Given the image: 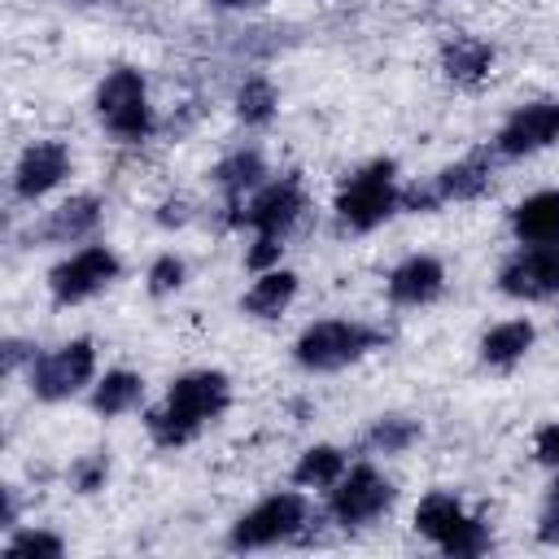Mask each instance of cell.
I'll list each match as a JSON object with an SVG mask.
<instances>
[{
	"label": "cell",
	"instance_id": "44dd1931",
	"mask_svg": "<svg viewBox=\"0 0 559 559\" xmlns=\"http://www.w3.org/2000/svg\"><path fill=\"white\" fill-rule=\"evenodd\" d=\"M533 341H537L533 319H502L480 336V362L493 371H511L533 349Z\"/></svg>",
	"mask_w": 559,
	"mask_h": 559
},
{
	"label": "cell",
	"instance_id": "4dcf8cb0",
	"mask_svg": "<svg viewBox=\"0 0 559 559\" xmlns=\"http://www.w3.org/2000/svg\"><path fill=\"white\" fill-rule=\"evenodd\" d=\"M157 223L162 227H183L188 223V197H166L157 205Z\"/></svg>",
	"mask_w": 559,
	"mask_h": 559
},
{
	"label": "cell",
	"instance_id": "4fadbf2b",
	"mask_svg": "<svg viewBox=\"0 0 559 559\" xmlns=\"http://www.w3.org/2000/svg\"><path fill=\"white\" fill-rule=\"evenodd\" d=\"M550 144H559V100H528L511 109L493 135L498 157H533Z\"/></svg>",
	"mask_w": 559,
	"mask_h": 559
},
{
	"label": "cell",
	"instance_id": "277c9868",
	"mask_svg": "<svg viewBox=\"0 0 559 559\" xmlns=\"http://www.w3.org/2000/svg\"><path fill=\"white\" fill-rule=\"evenodd\" d=\"M384 332L362 323V319H314L297 332L293 341V362L310 376H328V371H341L376 349H384Z\"/></svg>",
	"mask_w": 559,
	"mask_h": 559
},
{
	"label": "cell",
	"instance_id": "9a60e30c",
	"mask_svg": "<svg viewBox=\"0 0 559 559\" xmlns=\"http://www.w3.org/2000/svg\"><path fill=\"white\" fill-rule=\"evenodd\" d=\"M384 293H389V301L393 306H432L441 293H445V266H441V258H432V253H411V258H402L393 271H389V280H384Z\"/></svg>",
	"mask_w": 559,
	"mask_h": 559
},
{
	"label": "cell",
	"instance_id": "cb8c5ba5",
	"mask_svg": "<svg viewBox=\"0 0 559 559\" xmlns=\"http://www.w3.org/2000/svg\"><path fill=\"white\" fill-rule=\"evenodd\" d=\"M275 109H280V96H275V87H271L266 74H249L236 87V118L245 127H266L275 118Z\"/></svg>",
	"mask_w": 559,
	"mask_h": 559
},
{
	"label": "cell",
	"instance_id": "52a82bcc",
	"mask_svg": "<svg viewBox=\"0 0 559 559\" xmlns=\"http://www.w3.org/2000/svg\"><path fill=\"white\" fill-rule=\"evenodd\" d=\"M306 524H310V498L301 489H280V493H266L262 502H253L227 528V546L231 550H266V546L301 537Z\"/></svg>",
	"mask_w": 559,
	"mask_h": 559
},
{
	"label": "cell",
	"instance_id": "5b68a950",
	"mask_svg": "<svg viewBox=\"0 0 559 559\" xmlns=\"http://www.w3.org/2000/svg\"><path fill=\"white\" fill-rule=\"evenodd\" d=\"M415 533L424 542H432L450 559H476V555H485L493 546L489 524L480 515H472L459 502V493H450V489H432V493L419 498V507H415Z\"/></svg>",
	"mask_w": 559,
	"mask_h": 559
},
{
	"label": "cell",
	"instance_id": "7c38bea8",
	"mask_svg": "<svg viewBox=\"0 0 559 559\" xmlns=\"http://www.w3.org/2000/svg\"><path fill=\"white\" fill-rule=\"evenodd\" d=\"M498 293L515 301L559 297V245H524L498 266Z\"/></svg>",
	"mask_w": 559,
	"mask_h": 559
},
{
	"label": "cell",
	"instance_id": "e0dca14e",
	"mask_svg": "<svg viewBox=\"0 0 559 559\" xmlns=\"http://www.w3.org/2000/svg\"><path fill=\"white\" fill-rule=\"evenodd\" d=\"M214 183H218V192H223V201H227V218L236 223V214H240V205H245V197L253 192V188H262L266 183V162H262V153L249 144V148H231L214 170Z\"/></svg>",
	"mask_w": 559,
	"mask_h": 559
},
{
	"label": "cell",
	"instance_id": "f546056e",
	"mask_svg": "<svg viewBox=\"0 0 559 559\" xmlns=\"http://www.w3.org/2000/svg\"><path fill=\"white\" fill-rule=\"evenodd\" d=\"M537 537H542V542H559V480L550 485V493H546V502H542Z\"/></svg>",
	"mask_w": 559,
	"mask_h": 559
},
{
	"label": "cell",
	"instance_id": "83f0119b",
	"mask_svg": "<svg viewBox=\"0 0 559 559\" xmlns=\"http://www.w3.org/2000/svg\"><path fill=\"white\" fill-rule=\"evenodd\" d=\"M105 480H109V459L105 454H83V459L70 463V485L79 493H96V489H105Z\"/></svg>",
	"mask_w": 559,
	"mask_h": 559
},
{
	"label": "cell",
	"instance_id": "ac0fdd59",
	"mask_svg": "<svg viewBox=\"0 0 559 559\" xmlns=\"http://www.w3.org/2000/svg\"><path fill=\"white\" fill-rule=\"evenodd\" d=\"M511 236L520 245H559V188H542L511 210Z\"/></svg>",
	"mask_w": 559,
	"mask_h": 559
},
{
	"label": "cell",
	"instance_id": "9c48e42d",
	"mask_svg": "<svg viewBox=\"0 0 559 559\" xmlns=\"http://www.w3.org/2000/svg\"><path fill=\"white\" fill-rule=\"evenodd\" d=\"M493 157H498V153L480 148V153H467V157L441 166L428 183L402 188V210H411V214H432V210H441V205H450V201H476V197H485L489 183H493Z\"/></svg>",
	"mask_w": 559,
	"mask_h": 559
},
{
	"label": "cell",
	"instance_id": "6da1fadb",
	"mask_svg": "<svg viewBox=\"0 0 559 559\" xmlns=\"http://www.w3.org/2000/svg\"><path fill=\"white\" fill-rule=\"evenodd\" d=\"M231 406V380L214 367L201 371H183L170 380L166 397L144 415V428L153 437V445L162 450H179L188 441H197L218 415H227Z\"/></svg>",
	"mask_w": 559,
	"mask_h": 559
},
{
	"label": "cell",
	"instance_id": "ba28073f",
	"mask_svg": "<svg viewBox=\"0 0 559 559\" xmlns=\"http://www.w3.org/2000/svg\"><path fill=\"white\" fill-rule=\"evenodd\" d=\"M96 380V345L87 336L61 341L57 349H39L26 367V389L39 402H66Z\"/></svg>",
	"mask_w": 559,
	"mask_h": 559
},
{
	"label": "cell",
	"instance_id": "1f68e13d",
	"mask_svg": "<svg viewBox=\"0 0 559 559\" xmlns=\"http://www.w3.org/2000/svg\"><path fill=\"white\" fill-rule=\"evenodd\" d=\"M31 358H35V349H31L26 341H17V336H9V341H4V371H9V376H13L22 362L31 367Z\"/></svg>",
	"mask_w": 559,
	"mask_h": 559
},
{
	"label": "cell",
	"instance_id": "7402d4cb",
	"mask_svg": "<svg viewBox=\"0 0 559 559\" xmlns=\"http://www.w3.org/2000/svg\"><path fill=\"white\" fill-rule=\"evenodd\" d=\"M140 397H144V376L140 371H127V367H114V371H105L92 384V397L87 402H92V411L100 419H118V415L135 411Z\"/></svg>",
	"mask_w": 559,
	"mask_h": 559
},
{
	"label": "cell",
	"instance_id": "8fae6325",
	"mask_svg": "<svg viewBox=\"0 0 559 559\" xmlns=\"http://www.w3.org/2000/svg\"><path fill=\"white\" fill-rule=\"evenodd\" d=\"M118 275H122V258L109 245H83L48 271V293L57 306H79L105 293Z\"/></svg>",
	"mask_w": 559,
	"mask_h": 559
},
{
	"label": "cell",
	"instance_id": "4316f807",
	"mask_svg": "<svg viewBox=\"0 0 559 559\" xmlns=\"http://www.w3.org/2000/svg\"><path fill=\"white\" fill-rule=\"evenodd\" d=\"M183 280H188V266H183L179 253H157V258L148 262V271H144V288H148L153 297H170V293H179Z\"/></svg>",
	"mask_w": 559,
	"mask_h": 559
},
{
	"label": "cell",
	"instance_id": "d4e9b609",
	"mask_svg": "<svg viewBox=\"0 0 559 559\" xmlns=\"http://www.w3.org/2000/svg\"><path fill=\"white\" fill-rule=\"evenodd\" d=\"M419 424L415 419H406V415H380L371 428H367V437H362V445H367V454H402V450H411L415 441H419Z\"/></svg>",
	"mask_w": 559,
	"mask_h": 559
},
{
	"label": "cell",
	"instance_id": "3957f363",
	"mask_svg": "<svg viewBox=\"0 0 559 559\" xmlns=\"http://www.w3.org/2000/svg\"><path fill=\"white\" fill-rule=\"evenodd\" d=\"M336 223L341 231H376L380 223H389L402 210V183H397V162L393 157H376L367 166H358L354 175L341 179L336 188Z\"/></svg>",
	"mask_w": 559,
	"mask_h": 559
},
{
	"label": "cell",
	"instance_id": "8992f818",
	"mask_svg": "<svg viewBox=\"0 0 559 559\" xmlns=\"http://www.w3.org/2000/svg\"><path fill=\"white\" fill-rule=\"evenodd\" d=\"M96 122L118 144H144L157 127V114L148 105V83L135 66H118L96 87Z\"/></svg>",
	"mask_w": 559,
	"mask_h": 559
},
{
	"label": "cell",
	"instance_id": "5bb4252c",
	"mask_svg": "<svg viewBox=\"0 0 559 559\" xmlns=\"http://www.w3.org/2000/svg\"><path fill=\"white\" fill-rule=\"evenodd\" d=\"M70 175V148L61 140H31L13 162V197L35 205Z\"/></svg>",
	"mask_w": 559,
	"mask_h": 559
},
{
	"label": "cell",
	"instance_id": "603a6c76",
	"mask_svg": "<svg viewBox=\"0 0 559 559\" xmlns=\"http://www.w3.org/2000/svg\"><path fill=\"white\" fill-rule=\"evenodd\" d=\"M345 467H349L345 450L319 441V445H306V450L297 454V463H293V485H297V489H332V485L345 476Z\"/></svg>",
	"mask_w": 559,
	"mask_h": 559
},
{
	"label": "cell",
	"instance_id": "f1b7e54d",
	"mask_svg": "<svg viewBox=\"0 0 559 559\" xmlns=\"http://www.w3.org/2000/svg\"><path fill=\"white\" fill-rule=\"evenodd\" d=\"M533 459H537L542 467H559V419H550V424L537 428V437H533Z\"/></svg>",
	"mask_w": 559,
	"mask_h": 559
},
{
	"label": "cell",
	"instance_id": "2e32d148",
	"mask_svg": "<svg viewBox=\"0 0 559 559\" xmlns=\"http://www.w3.org/2000/svg\"><path fill=\"white\" fill-rule=\"evenodd\" d=\"M100 214H105L100 197H92V192L66 197L57 210L44 214L39 227H31V240H39V245H79L100 227Z\"/></svg>",
	"mask_w": 559,
	"mask_h": 559
},
{
	"label": "cell",
	"instance_id": "30bf717a",
	"mask_svg": "<svg viewBox=\"0 0 559 559\" xmlns=\"http://www.w3.org/2000/svg\"><path fill=\"white\" fill-rule=\"evenodd\" d=\"M393 502H397L393 480H389L376 463H354V467H345V476L328 489V520H332L336 528H367V524L380 520Z\"/></svg>",
	"mask_w": 559,
	"mask_h": 559
},
{
	"label": "cell",
	"instance_id": "7a4b0ae2",
	"mask_svg": "<svg viewBox=\"0 0 559 559\" xmlns=\"http://www.w3.org/2000/svg\"><path fill=\"white\" fill-rule=\"evenodd\" d=\"M306 214V188H301V175L288 170V175H275L266 179L262 188H253L236 214V227H249L253 231V245L245 253V266L249 271H271L280 266V253H284V236L297 227V218Z\"/></svg>",
	"mask_w": 559,
	"mask_h": 559
},
{
	"label": "cell",
	"instance_id": "d6a6232c",
	"mask_svg": "<svg viewBox=\"0 0 559 559\" xmlns=\"http://www.w3.org/2000/svg\"><path fill=\"white\" fill-rule=\"evenodd\" d=\"M214 9H253V4H262V0H210Z\"/></svg>",
	"mask_w": 559,
	"mask_h": 559
},
{
	"label": "cell",
	"instance_id": "484cf974",
	"mask_svg": "<svg viewBox=\"0 0 559 559\" xmlns=\"http://www.w3.org/2000/svg\"><path fill=\"white\" fill-rule=\"evenodd\" d=\"M4 555H13V559H26V555H35V559H61L66 555V542L57 533H48V528H13L9 542H4Z\"/></svg>",
	"mask_w": 559,
	"mask_h": 559
},
{
	"label": "cell",
	"instance_id": "d6986e66",
	"mask_svg": "<svg viewBox=\"0 0 559 559\" xmlns=\"http://www.w3.org/2000/svg\"><path fill=\"white\" fill-rule=\"evenodd\" d=\"M493 61H498L493 44H489V39H476V35H454V39L441 48V70H445V79L459 83V87H476V83L493 70Z\"/></svg>",
	"mask_w": 559,
	"mask_h": 559
},
{
	"label": "cell",
	"instance_id": "ffe728a7",
	"mask_svg": "<svg viewBox=\"0 0 559 559\" xmlns=\"http://www.w3.org/2000/svg\"><path fill=\"white\" fill-rule=\"evenodd\" d=\"M293 297H297V271L271 266V271H258V280L245 288L240 310L253 319H280L293 306Z\"/></svg>",
	"mask_w": 559,
	"mask_h": 559
}]
</instances>
